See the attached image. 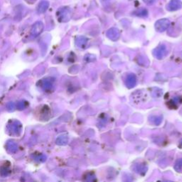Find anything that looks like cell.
Returning a JSON list of instances; mask_svg holds the SVG:
<instances>
[{
  "label": "cell",
  "instance_id": "cell-1",
  "mask_svg": "<svg viewBox=\"0 0 182 182\" xmlns=\"http://www.w3.org/2000/svg\"><path fill=\"white\" fill-rule=\"evenodd\" d=\"M55 81L56 79L53 77H47L41 79L37 83V86H39L41 90H43L45 92L52 91L54 89Z\"/></svg>",
  "mask_w": 182,
  "mask_h": 182
},
{
  "label": "cell",
  "instance_id": "cell-2",
  "mask_svg": "<svg viewBox=\"0 0 182 182\" xmlns=\"http://www.w3.org/2000/svg\"><path fill=\"white\" fill-rule=\"evenodd\" d=\"M72 16V13L71 9L68 7H63L58 9L56 12V18L59 22L64 23L70 21Z\"/></svg>",
  "mask_w": 182,
  "mask_h": 182
},
{
  "label": "cell",
  "instance_id": "cell-3",
  "mask_svg": "<svg viewBox=\"0 0 182 182\" xmlns=\"http://www.w3.org/2000/svg\"><path fill=\"white\" fill-rule=\"evenodd\" d=\"M44 28V24L41 21H36L31 26V31H30V34L32 38H36L39 36L40 34L42 33Z\"/></svg>",
  "mask_w": 182,
  "mask_h": 182
},
{
  "label": "cell",
  "instance_id": "cell-4",
  "mask_svg": "<svg viewBox=\"0 0 182 182\" xmlns=\"http://www.w3.org/2000/svg\"><path fill=\"white\" fill-rule=\"evenodd\" d=\"M170 26V21L167 19H161L155 23V29L158 32H164Z\"/></svg>",
  "mask_w": 182,
  "mask_h": 182
},
{
  "label": "cell",
  "instance_id": "cell-5",
  "mask_svg": "<svg viewBox=\"0 0 182 182\" xmlns=\"http://www.w3.org/2000/svg\"><path fill=\"white\" fill-rule=\"evenodd\" d=\"M166 54H167V50H166V46L164 44L159 45L157 48L153 51L154 56L159 60L164 58L166 56Z\"/></svg>",
  "mask_w": 182,
  "mask_h": 182
},
{
  "label": "cell",
  "instance_id": "cell-6",
  "mask_svg": "<svg viewBox=\"0 0 182 182\" xmlns=\"http://www.w3.org/2000/svg\"><path fill=\"white\" fill-rule=\"evenodd\" d=\"M106 35L108 37V39L112 40V41H118L119 36H120V33H119V29L117 28H111L107 31Z\"/></svg>",
  "mask_w": 182,
  "mask_h": 182
},
{
  "label": "cell",
  "instance_id": "cell-7",
  "mask_svg": "<svg viewBox=\"0 0 182 182\" xmlns=\"http://www.w3.org/2000/svg\"><path fill=\"white\" fill-rule=\"evenodd\" d=\"M125 84L127 88H128L129 89L133 88L137 84V78L135 75L133 73L129 74L126 78Z\"/></svg>",
  "mask_w": 182,
  "mask_h": 182
},
{
  "label": "cell",
  "instance_id": "cell-8",
  "mask_svg": "<svg viewBox=\"0 0 182 182\" xmlns=\"http://www.w3.org/2000/svg\"><path fill=\"white\" fill-rule=\"evenodd\" d=\"M88 43V39L85 36H78L76 39V46L80 49H85Z\"/></svg>",
  "mask_w": 182,
  "mask_h": 182
},
{
  "label": "cell",
  "instance_id": "cell-9",
  "mask_svg": "<svg viewBox=\"0 0 182 182\" xmlns=\"http://www.w3.org/2000/svg\"><path fill=\"white\" fill-rule=\"evenodd\" d=\"M182 7V2L180 0H171V1L169 2L167 8L169 11H176V10H178Z\"/></svg>",
  "mask_w": 182,
  "mask_h": 182
},
{
  "label": "cell",
  "instance_id": "cell-10",
  "mask_svg": "<svg viewBox=\"0 0 182 182\" xmlns=\"http://www.w3.org/2000/svg\"><path fill=\"white\" fill-rule=\"evenodd\" d=\"M49 7V2L47 0H42L37 7V12L39 14H43L48 9Z\"/></svg>",
  "mask_w": 182,
  "mask_h": 182
},
{
  "label": "cell",
  "instance_id": "cell-11",
  "mask_svg": "<svg viewBox=\"0 0 182 182\" xmlns=\"http://www.w3.org/2000/svg\"><path fill=\"white\" fill-rule=\"evenodd\" d=\"M86 176L85 182H96V176L93 173H88Z\"/></svg>",
  "mask_w": 182,
  "mask_h": 182
},
{
  "label": "cell",
  "instance_id": "cell-12",
  "mask_svg": "<svg viewBox=\"0 0 182 182\" xmlns=\"http://www.w3.org/2000/svg\"><path fill=\"white\" fill-rule=\"evenodd\" d=\"M27 105H28V103H27L26 100H20L18 102V103L16 105V107L19 110H23L24 108H26Z\"/></svg>",
  "mask_w": 182,
  "mask_h": 182
},
{
  "label": "cell",
  "instance_id": "cell-13",
  "mask_svg": "<svg viewBox=\"0 0 182 182\" xmlns=\"http://www.w3.org/2000/svg\"><path fill=\"white\" fill-rule=\"evenodd\" d=\"M84 60L86 62H93L96 60V57L93 54H87L85 56Z\"/></svg>",
  "mask_w": 182,
  "mask_h": 182
},
{
  "label": "cell",
  "instance_id": "cell-14",
  "mask_svg": "<svg viewBox=\"0 0 182 182\" xmlns=\"http://www.w3.org/2000/svg\"><path fill=\"white\" fill-rule=\"evenodd\" d=\"M135 14L139 16H147L148 14L147 11L145 9H141L135 12Z\"/></svg>",
  "mask_w": 182,
  "mask_h": 182
},
{
  "label": "cell",
  "instance_id": "cell-15",
  "mask_svg": "<svg viewBox=\"0 0 182 182\" xmlns=\"http://www.w3.org/2000/svg\"><path fill=\"white\" fill-rule=\"evenodd\" d=\"M67 142H68V138H67V137H65V136H61L59 138H58V139L56 140V142L57 144H66L67 143Z\"/></svg>",
  "mask_w": 182,
  "mask_h": 182
},
{
  "label": "cell",
  "instance_id": "cell-16",
  "mask_svg": "<svg viewBox=\"0 0 182 182\" xmlns=\"http://www.w3.org/2000/svg\"><path fill=\"white\" fill-rule=\"evenodd\" d=\"M174 168L177 171H182V159H179L175 164Z\"/></svg>",
  "mask_w": 182,
  "mask_h": 182
},
{
  "label": "cell",
  "instance_id": "cell-17",
  "mask_svg": "<svg viewBox=\"0 0 182 182\" xmlns=\"http://www.w3.org/2000/svg\"><path fill=\"white\" fill-rule=\"evenodd\" d=\"M152 123L155 124H159L161 123V117H153L152 118Z\"/></svg>",
  "mask_w": 182,
  "mask_h": 182
},
{
  "label": "cell",
  "instance_id": "cell-18",
  "mask_svg": "<svg viewBox=\"0 0 182 182\" xmlns=\"http://www.w3.org/2000/svg\"><path fill=\"white\" fill-rule=\"evenodd\" d=\"M7 109L9 111H13L15 109V104L12 103V102H9V103L7 104Z\"/></svg>",
  "mask_w": 182,
  "mask_h": 182
},
{
  "label": "cell",
  "instance_id": "cell-19",
  "mask_svg": "<svg viewBox=\"0 0 182 182\" xmlns=\"http://www.w3.org/2000/svg\"><path fill=\"white\" fill-rule=\"evenodd\" d=\"M144 2H145L147 4H152L154 2H155V0H143Z\"/></svg>",
  "mask_w": 182,
  "mask_h": 182
},
{
  "label": "cell",
  "instance_id": "cell-20",
  "mask_svg": "<svg viewBox=\"0 0 182 182\" xmlns=\"http://www.w3.org/2000/svg\"><path fill=\"white\" fill-rule=\"evenodd\" d=\"M24 1L29 4H33L37 1V0H24Z\"/></svg>",
  "mask_w": 182,
  "mask_h": 182
},
{
  "label": "cell",
  "instance_id": "cell-21",
  "mask_svg": "<svg viewBox=\"0 0 182 182\" xmlns=\"http://www.w3.org/2000/svg\"><path fill=\"white\" fill-rule=\"evenodd\" d=\"M102 1H103V2H105V1H108V0H102Z\"/></svg>",
  "mask_w": 182,
  "mask_h": 182
},
{
  "label": "cell",
  "instance_id": "cell-22",
  "mask_svg": "<svg viewBox=\"0 0 182 182\" xmlns=\"http://www.w3.org/2000/svg\"><path fill=\"white\" fill-rule=\"evenodd\" d=\"M164 182H172V181H164Z\"/></svg>",
  "mask_w": 182,
  "mask_h": 182
}]
</instances>
